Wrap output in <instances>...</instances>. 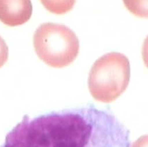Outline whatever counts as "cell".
<instances>
[{
    "instance_id": "3",
    "label": "cell",
    "mask_w": 148,
    "mask_h": 147,
    "mask_svg": "<svg viewBox=\"0 0 148 147\" xmlns=\"http://www.w3.org/2000/svg\"><path fill=\"white\" fill-rule=\"evenodd\" d=\"M36 54L53 68H63L77 58L79 41L75 33L67 26L47 22L39 26L34 35Z\"/></svg>"
},
{
    "instance_id": "2",
    "label": "cell",
    "mask_w": 148,
    "mask_h": 147,
    "mask_svg": "<svg viewBox=\"0 0 148 147\" xmlns=\"http://www.w3.org/2000/svg\"><path fill=\"white\" fill-rule=\"evenodd\" d=\"M130 63L125 55L109 52L94 63L88 76V89L96 101L111 103L123 94L130 83Z\"/></svg>"
},
{
    "instance_id": "1",
    "label": "cell",
    "mask_w": 148,
    "mask_h": 147,
    "mask_svg": "<svg viewBox=\"0 0 148 147\" xmlns=\"http://www.w3.org/2000/svg\"><path fill=\"white\" fill-rule=\"evenodd\" d=\"M130 131L106 110L93 105L25 115L1 147H130Z\"/></svg>"
},
{
    "instance_id": "7",
    "label": "cell",
    "mask_w": 148,
    "mask_h": 147,
    "mask_svg": "<svg viewBox=\"0 0 148 147\" xmlns=\"http://www.w3.org/2000/svg\"><path fill=\"white\" fill-rule=\"evenodd\" d=\"M148 138L147 135L140 137L138 139L132 144L130 147H147L148 146Z\"/></svg>"
},
{
    "instance_id": "4",
    "label": "cell",
    "mask_w": 148,
    "mask_h": 147,
    "mask_svg": "<svg viewBox=\"0 0 148 147\" xmlns=\"http://www.w3.org/2000/svg\"><path fill=\"white\" fill-rule=\"evenodd\" d=\"M32 10V2L29 0H0V20L11 27L21 25L30 19Z\"/></svg>"
},
{
    "instance_id": "6",
    "label": "cell",
    "mask_w": 148,
    "mask_h": 147,
    "mask_svg": "<svg viewBox=\"0 0 148 147\" xmlns=\"http://www.w3.org/2000/svg\"><path fill=\"white\" fill-rule=\"evenodd\" d=\"M8 58V48L4 39L0 36V68L7 61Z\"/></svg>"
},
{
    "instance_id": "5",
    "label": "cell",
    "mask_w": 148,
    "mask_h": 147,
    "mask_svg": "<svg viewBox=\"0 0 148 147\" xmlns=\"http://www.w3.org/2000/svg\"><path fill=\"white\" fill-rule=\"evenodd\" d=\"M42 3L51 12L62 14L72 9L75 4V1H42Z\"/></svg>"
}]
</instances>
